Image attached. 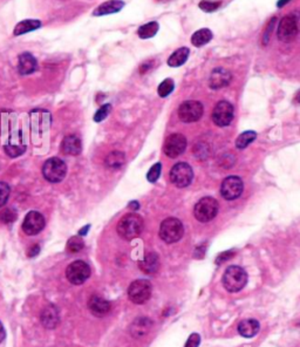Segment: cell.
<instances>
[{"label":"cell","mask_w":300,"mask_h":347,"mask_svg":"<svg viewBox=\"0 0 300 347\" xmlns=\"http://www.w3.org/2000/svg\"><path fill=\"white\" fill-rule=\"evenodd\" d=\"M143 220L138 214H128L121 218L118 224V234L126 241L139 237L143 231Z\"/></svg>","instance_id":"obj_1"},{"label":"cell","mask_w":300,"mask_h":347,"mask_svg":"<svg viewBox=\"0 0 300 347\" xmlns=\"http://www.w3.org/2000/svg\"><path fill=\"white\" fill-rule=\"evenodd\" d=\"M247 275L243 267L232 265L223 275V285L229 292H238L246 285Z\"/></svg>","instance_id":"obj_2"},{"label":"cell","mask_w":300,"mask_h":347,"mask_svg":"<svg viewBox=\"0 0 300 347\" xmlns=\"http://www.w3.org/2000/svg\"><path fill=\"white\" fill-rule=\"evenodd\" d=\"M184 234V227L179 218L169 217L162 222L160 226V237L163 242L173 244L179 242Z\"/></svg>","instance_id":"obj_3"},{"label":"cell","mask_w":300,"mask_h":347,"mask_svg":"<svg viewBox=\"0 0 300 347\" xmlns=\"http://www.w3.org/2000/svg\"><path fill=\"white\" fill-rule=\"evenodd\" d=\"M67 165L59 157H52L43 163L42 175L49 183H59L66 177Z\"/></svg>","instance_id":"obj_4"},{"label":"cell","mask_w":300,"mask_h":347,"mask_svg":"<svg viewBox=\"0 0 300 347\" xmlns=\"http://www.w3.org/2000/svg\"><path fill=\"white\" fill-rule=\"evenodd\" d=\"M218 209H220V205L215 198L203 197L195 205L194 215L197 221L202 222V223H208L216 217Z\"/></svg>","instance_id":"obj_5"},{"label":"cell","mask_w":300,"mask_h":347,"mask_svg":"<svg viewBox=\"0 0 300 347\" xmlns=\"http://www.w3.org/2000/svg\"><path fill=\"white\" fill-rule=\"evenodd\" d=\"M298 31V19L293 14H288V16H285L279 22L278 28H277V36L282 42H291L296 39Z\"/></svg>","instance_id":"obj_6"},{"label":"cell","mask_w":300,"mask_h":347,"mask_svg":"<svg viewBox=\"0 0 300 347\" xmlns=\"http://www.w3.org/2000/svg\"><path fill=\"white\" fill-rule=\"evenodd\" d=\"M66 277L73 285H81L90 277L89 265L83 261H75L67 266Z\"/></svg>","instance_id":"obj_7"},{"label":"cell","mask_w":300,"mask_h":347,"mask_svg":"<svg viewBox=\"0 0 300 347\" xmlns=\"http://www.w3.org/2000/svg\"><path fill=\"white\" fill-rule=\"evenodd\" d=\"M194 171L188 163L180 162L170 170V181L177 188H185L191 183Z\"/></svg>","instance_id":"obj_8"},{"label":"cell","mask_w":300,"mask_h":347,"mask_svg":"<svg viewBox=\"0 0 300 347\" xmlns=\"http://www.w3.org/2000/svg\"><path fill=\"white\" fill-rule=\"evenodd\" d=\"M151 296V284L145 279L133 282L128 288V297L134 304H144Z\"/></svg>","instance_id":"obj_9"},{"label":"cell","mask_w":300,"mask_h":347,"mask_svg":"<svg viewBox=\"0 0 300 347\" xmlns=\"http://www.w3.org/2000/svg\"><path fill=\"white\" fill-rule=\"evenodd\" d=\"M204 108L200 101H185L179 108V116L180 121L185 123H192L200 120L203 116Z\"/></svg>","instance_id":"obj_10"},{"label":"cell","mask_w":300,"mask_h":347,"mask_svg":"<svg viewBox=\"0 0 300 347\" xmlns=\"http://www.w3.org/2000/svg\"><path fill=\"white\" fill-rule=\"evenodd\" d=\"M234 107L228 101H220L212 112V121L218 127L229 126L234 120Z\"/></svg>","instance_id":"obj_11"},{"label":"cell","mask_w":300,"mask_h":347,"mask_svg":"<svg viewBox=\"0 0 300 347\" xmlns=\"http://www.w3.org/2000/svg\"><path fill=\"white\" fill-rule=\"evenodd\" d=\"M186 148V139L182 134H173V135L168 136L165 140L164 145H163V151L168 157L175 159L179 157L184 153Z\"/></svg>","instance_id":"obj_12"},{"label":"cell","mask_w":300,"mask_h":347,"mask_svg":"<svg viewBox=\"0 0 300 347\" xmlns=\"http://www.w3.org/2000/svg\"><path fill=\"white\" fill-rule=\"evenodd\" d=\"M46 221L45 217L39 211H30L26 215L24 222H22V230L26 235L36 236L41 232L45 227Z\"/></svg>","instance_id":"obj_13"},{"label":"cell","mask_w":300,"mask_h":347,"mask_svg":"<svg viewBox=\"0 0 300 347\" xmlns=\"http://www.w3.org/2000/svg\"><path fill=\"white\" fill-rule=\"evenodd\" d=\"M244 189L243 181L238 176H229L223 181L220 186V194L228 201H234L241 195Z\"/></svg>","instance_id":"obj_14"},{"label":"cell","mask_w":300,"mask_h":347,"mask_svg":"<svg viewBox=\"0 0 300 347\" xmlns=\"http://www.w3.org/2000/svg\"><path fill=\"white\" fill-rule=\"evenodd\" d=\"M232 75L228 69L225 68H215L211 72L210 79H209V86L212 89H220L226 87L231 82Z\"/></svg>","instance_id":"obj_15"},{"label":"cell","mask_w":300,"mask_h":347,"mask_svg":"<svg viewBox=\"0 0 300 347\" xmlns=\"http://www.w3.org/2000/svg\"><path fill=\"white\" fill-rule=\"evenodd\" d=\"M88 308L93 316L102 318L109 313L110 304L108 300H106L100 296H92L88 300Z\"/></svg>","instance_id":"obj_16"},{"label":"cell","mask_w":300,"mask_h":347,"mask_svg":"<svg viewBox=\"0 0 300 347\" xmlns=\"http://www.w3.org/2000/svg\"><path fill=\"white\" fill-rule=\"evenodd\" d=\"M40 322H41L43 327L48 329H53L59 325L60 316L58 308L54 305H48L43 308L41 314H40Z\"/></svg>","instance_id":"obj_17"},{"label":"cell","mask_w":300,"mask_h":347,"mask_svg":"<svg viewBox=\"0 0 300 347\" xmlns=\"http://www.w3.org/2000/svg\"><path fill=\"white\" fill-rule=\"evenodd\" d=\"M61 149H62V153L66 154V155H71V156H77L81 153L82 150V143H81V140L77 135H67L65 139L62 140V143H61Z\"/></svg>","instance_id":"obj_18"},{"label":"cell","mask_w":300,"mask_h":347,"mask_svg":"<svg viewBox=\"0 0 300 347\" xmlns=\"http://www.w3.org/2000/svg\"><path fill=\"white\" fill-rule=\"evenodd\" d=\"M151 326H153V323L149 318H138L130 325L129 332L134 338H142L149 333Z\"/></svg>","instance_id":"obj_19"},{"label":"cell","mask_w":300,"mask_h":347,"mask_svg":"<svg viewBox=\"0 0 300 347\" xmlns=\"http://www.w3.org/2000/svg\"><path fill=\"white\" fill-rule=\"evenodd\" d=\"M38 69L37 59L31 53H22L19 57L18 71L21 75H28Z\"/></svg>","instance_id":"obj_20"},{"label":"cell","mask_w":300,"mask_h":347,"mask_svg":"<svg viewBox=\"0 0 300 347\" xmlns=\"http://www.w3.org/2000/svg\"><path fill=\"white\" fill-rule=\"evenodd\" d=\"M140 269L147 275H154L160 269V259L157 253L149 252L144 256V258L140 262Z\"/></svg>","instance_id":"obj_21"},{"label":"cell","mask_w":300,"mask_h":347,"mask_svg":"<svg viewBox=\"0 0 300 347\" xmlns=\"http://www.w3.org/2000/svg\"><path fill=\"white\" fill-rule=\"evenodd\" d=\"M124 2L122 0H109V1L103 2L94 11V16L96 17H101V16H107V14H112L120 12V11L123 8Z\"/></svg>","instance_id":"obj_22"},{"label":"cell","mask_w":300,"mask_h":347,"mask_svg":"<svg viewBox=\"0 0 300 347\" xmlns=\"http://www.w3.org/2000/svg\"><path fill=\"white\" fill-rule=\"evenodd\" d=\"M259 323L255 319H245L241 320L238 325V332L241 337L252 338L259 332Z\"/></svg>","instance_id":"obj_23"},{"label":"cell","mask_w":300,"mask_h":347,"mask_svg":"<svg viewBox=\"0 0 300 347\" xmlns=\"http://www.w3.org/2000/svg\"><path fill=\"white\" fill-rule=\"evenodd\" d=\"M189 53H190L189 48H186V47L179 48L177 51H175L174 53L170 55V57H169L168 65L170 67L182 66L183 63H185L186 60H188Z\"/></svg>","instance_id":"obj_24"},{"label":"cell","mask_w":300,"mask_h":347,"mask_svg":"<svg viewBox=\"0 0 300 347\" xmlns=\"http://www.w3.org/2000/svg\"><path fill=\"white\" fill-rule=\"evenodd\" d=\"M212 39V32L209 28H202L195 32L191 37V43L196 47H202Z\"/></svg>","instance_id":"obj_25"},{"label":"cell","mask_w":300,"mask_h":347,"mask_svg":"<svg viewBox=\"0 0 300 347\" xmlns=\"http://www.w3.org/2000/svg\"><path fill=\"white\" fill-rule=\"evenodd\" d=\"M40 26H41V22H40L39 20H24V21L19 22V24L16 26V28H14V36H21V34L28 33V32L36 31Z\"/></svg>","instance_id":"obj_26"},{"label":"cell","mask_w":300,"mask_h":347,"mask_svg":"<svg viewBox=\"0 0 300 347\" xmlns=\"http://www.w3.org/2000/svg\"><path fill=\"white\" fill-rule=\"evenodd\" d=\"M124 162H126V156H124V154L122 153V151H112V153H109L108 155L106 157V165L108 168L112 169H118L122 167V165L124 164Z\"/></svg>","instance_id":"obj_27"},{"label":"cell","mask_w":300,"mask_h":347,"mask_svg":"<svg viewBox=\"0 0 300 347\" xmlns=\"http://www.w3.org/2000/svg\"><path fill=\"white\" fill-rule=\"evenodd\" d=\"M159 32V24L156 21H150L148 24L139 28L138 34L141 39H150L154 36H156V33Z\"/></svg>","instance_id":"obj_28"},{"label":"cell","mask_w":300,"mask_h":347,"mask_svg":"<svg viewBox=\"0 0 300 347\" xmlns=\"http://www.w3.org/2000/svg\"><path fill=\"white\" fill-rule=\"evenodd\" d=\"M256 138H257V134L252 132V130L244 132L243 134H240V135L238 136L237 140H236V147H237L238 149H244V148H246L247 145L251 144L256 140Z\"/></svg>","instance_id":"obj_29"},{"label":"cell","mask_w":300,"mask_h":347,"mask_svg":"<svg viewBox=\"0 0 300 347\" xmlns=\"http://www.w3.org/2000/svg\"><path fill=\"white\" fill-rule=\"evenodd\" d=\"M84 243L82 241V238L80 236H74V237H71L67 242V251L71 253H77L79 251L83 249Z\"/></svg>","instance_id":"obj_30"},{"label":"cell","mask_w":300,"mask_h":347,"mask_svg":"<svg viewBox=\"0 0 300 347\" xmlns=\"http://www.w3.org/2000/svg\"><path fill=\"white\" fill-rule=\"evenodd\" d=\"M174 87H175L174 81L171 80V79H165V80L162 81L161 84L159 86L157 92H159V95L161 96V98H165V96L171 94V92L174 90Z\"/></svg>","instance_id":"obj_31"},{"label":"cell","mask_w":300,"mask_h":347,"mask_svg":"<svg viewBox=\"0 0 300 347\" xmlns=\"http://www.w3.org/2000/svg\"><path fill=\"white\" fill-rule=\"evenodd\" d=\"M16 220H17V212L16 210L12 208L4 209L1 212H0V221H1L2 223L5 224L13 223Z\"/></svg>","instance_id":"obj_32"},{"label":"cell","mask_w":300,"mask_h":347,"mask_svg":"<svg viewBox=\"0 0 300 347\" xmlns=\"http://www.w3.org/2000/svg\"><path fill=\"white\" fill-rule=\"evenodd\" d=\"M5 153L7 154L8 156L11 157H18L20 155L25 153L26 148L22 147V145H17V144H7L4 147Z\"/></svg>","instance_id":"obj_33"},{"label":"cell","mask_w":300,"mask_h":347,"mask_svg":"<svg viewBox=\"0 0 300 347\" xmlns=\"http://www.w3.org/2000/svg\"><path fill=\"white\" fill-rule=\"evenodd\" d=\"M198 6H200V10L204 11V12L210 13V12H215V11L218 10V7L220 6V1H211V0H202Z\"/></svg>","instance_id":"obj_34"},{"label":"cell","mask_w":300,"mask_h":347,"mask_svg":"<svg viewBox=\"0 0 300 347\" xmlns=\"http://www.w3.org/2000/svg\"><path fill=\"white\" fill-rule=\"evenodd\" d=\"M209 151H210V149H209V145L206 143H202V142H200V143H197L194 148L195 156L200 160L206 159V157L209 156Z\"/></svg>","instance_id":"obj_35"},{"label":"cell","mask_w":300,"mask_h":347,"mask_svg":"<svg viewBox=\"0 0 300 347\" xmlns=\"http://www.w3.org/2000/svg\"><path fill=\"white\" fill-rule=\"evenodd\" d=\"M10 185L6 182H0V208H2L6 204L8 197H10Z\"/></svg>","instance_id":"obj_36"},{"label":"cell","mask_w":300,"mask_h":347,"mask_svg":"<svg viewBox=\"0 0 300 347\" xmlns=\"http://www.w3.org/2000/svg\"><path fill=\"white\" fill-rule=\"evenodd\" d=\"M161 169H162L161 163H156V164H154L153 167L150 168V170L148 171L147 180L149 181V182H151V183L156 182V181L159 180L160 175H161Z\"/></svg>","instance_id":"obj_37"},{"label":"cell","mask_w":300,"mask_h":347,"mask_svg":"<svg viewBox=\"0 0 300 347\" xmlns=\"http://www.w3.org/2000/svg\"><path fill=\"white\" fill-rule=\"evenodd\" d=\"M110 110H112V106H110V104H103V106L101 107L100 109H99L98 112L95 113L94 121L95 122L103 121L104 119H106L107 116H108V114L110 113Z\"/></svg>","instance_id":"obj_38"},{"label":"cell","mask_w":300,"mask_h":347,"mask_svg":"<svg viewBox=\"0 0 300 347\" xmlns=\"http://www.w3.org/2000/svg\"><path fill=\"white\" fill-rule=\"evenodd\" d=\"M276 27V18H272L270 20V22L267 24L266 28H265L264 34H263V45H267V42H269L271 34H272L273 30H275Z\"/></svg>","instance_id":"obj_39"},{"label":"cell","mask_w":300,"mask_h":347,"mask_svg":"<svg viewBox=\"0 0 300 347\" xmlns=\"http://www.w3.org/2000/svg\"><path fill=\"white\" fill-rule=\"evenodd\" d=\"M200 334L194 333V334H191L190 337H189V339H188V341H186V344H185L184 347H198V345H200Z\"/></svg>","instance_id":"obj_40"},{"label":"cell","mask_w":300,"mask_h":347,"mask_svg":"<svg viewBox=\"0 0 300 347\" xmlns=\"http://www.w3.org/2000/svg\"><path fill=\"white\" fill-rule=\"evenodd\" d=\"M235 256L234 251H225L223 253H220V256H218L216 259V264H223L224 262L229 261V259H231Z\"/></svg>","instance_id":"obj_41"},{"label":"cell","mask_w":300,"mask_h":347,"mask_svg":"<svg viewBox=\"0 0 300 347\" xmlns=\"http://www.w3.org/2000/svg\"><path fill=\"white\" fill-rule=\"evenodd\" d=\"M39 252H40V246L38 245V244H34V245H32L30 249H28L27 256L28 257H36Z\"/></svg>","instance_id":"obj_42"},{"label":"cell","mask_w":300,"mask_h":347,"mask_svg":"<svg viewBox=\"0 0 300 347\" xmlns=\"http://www.w3.org/2000/svg\"><path fill=\"white\" fill-rule=\"evenodd\" d=\"M151 67H153V61H147V62H144L143 65L140 67V73H141V74H144V73L149 71Z\"/></svg>","instance_id":"obj_43"},{"label":"cell","mask_w":300,"mask_h":347,"mask_svg":"<svg viewBox=\"0 0 300 347\" xmlns=\"http://www.w3.org/2000/svg\"><path fill=\"white\" fill-rule=\"evenodd\" d=\"M5 337H6V332H5V328L4 326H2V324L0 323V343L5 339Z\"/></svg>","instance_id":"obj_44"},{"label":"cell","mask_w":300,"mask_h":347,"mask_svg":"<svg viewBox=\"0 0 300 347\" xmlns=\"http://www.w3.org/2000/svg\"><path fill=\"white\" fill-rule=\"evenodd\" d=\"M129 208L133 210V211H136L140 208V205H139V203L138 202H135V201H133L132 203L129 204Z\"/></svg>","instance_id":"obj_45"},{"label":"cell","mask_w":300,"mask_h":347,"mask_svg":"<svg viewBox=\"0 0 300 347\" xmlns=\"http://www.w3.org/2000/svg\"><path fill=\"white\" fill-rule=\"evenodd\" d=\"M89 227H90V225H86L84 227H82V229H81L80 231H79V235H80V236H84V235H87V232H88Z\"/></svg>","instance_id":"obj_46"},{"label":"cell","mask_w":300,"mask_h":347,"mask_svg":"<svg viewBox=\"0 0 300 347\" xmlns=\"http://www.w3.org/2000/svg\"><path fill=\"white\" fill-rule=\"evenodd\" d=\"M291 0H279L278 1V4H277V6H278L279 8H281L282 6H285V5L287 4V2H290Z\"/></svg>","instance_id":"obj_47"},{"label":"cell","mask_w":300,"mask_h":347,"mask_svg":"<svg viewBox=\"0 0 300 347\" xmlns=\"http://www.w3.org/2000/svg\"><path fill=\"white\" fill-rule=\"evenodd\" d=\"M294 101H296L297 103H300V89L298 90V93H297L296 96H294Z\"/></svg>","instance_id":"obj_48"}]
</instances>
